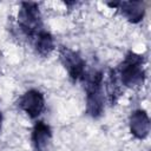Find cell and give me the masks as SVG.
<instances>
[{
  "label": "cell",
  "instance_id": "cell-1",
  "mask_svg": "<svg viewBox=\"0 0 151 151\" xmlns=\"http://www.w3.org/2000/svg\"><path fill=\"white\" fill-rule=\"evenodd\" d=\"M144 55L129 51L116 70H112L118 83L129 88H139L144 85L145 73Z\"/></svg>",
  "mask_w": 151,
  "mask_h": 151
},
{
  "label": "cell",
  "instance_id": "cell-2",
  "mask_svg": "<svg viewBox=\"0 0 151 151\" xmlns=\"http://www.w3.org/2000/svg\"><path fill=\"white\" fill-rule=\"evenodd\" d=\"M86 93V113L92 118H99L105 109L104 76L99 70L86 71L83 78Z\"/></svg>",
  "mask_w": 151,
  "mask_h": 151
},
{
  "label": "cell",
  "instance_id": "cell-3",
  "mask_svg": "<svg viewBox=\"0 0 151 151\" xmlns=\"http://www.w3.org/2000/svg\"><path fill=\"white\" fill-rule=\"evenodd\" d=\"M18 25L21 32L31 39L44 31L41 14L37 2L24 1L20 4V9L18 12Z\"/></svg>",
  "mask_w": 151,
  "mask_h": 151
},
{
  "label": "cell",
  "instance_id": "cell-4",
  "mask_svg": "<svg viewBox=\"0 0 151 151\" xmlns=\"http://www.w3.org/2000/svg\"><path fill=\"white\" fill-rule=\"evenodd\" d=\"M59 58H60L63 66L65 67L70 78L73 81L83 80L86 73V63L79 52L73 51L70 47L60 46Z\"/></svg>",
  "mask_w": 151,
  "mask_h": 151
},
{
  "label": "cell",
  "instance_id": "cell-5",
  "mask_svg": "<svg viewBox=\"0 0 151 151\" xmlns=\"http://www.w3.org/2000/svg\"><path fill=\"white\" fill-rule=\"evenodd\" d=\"M18 106L29 118L35 119L42 113L45 109V97L38 90H28L19 98Z\"/></svg>",
  "mask_w": 151,
  "mask_h": 151
},
{
  "label": "cell",
  "instance_id": "cell-6",
  "mask_svg": "<svg viewBox=\"0 0 151 151\" xmlns=\"http://www.w3.org/2000/svg\"><path fill=\"white\" fill-rule=\"evenodd\" d=\"M129 126H130V132L134 138L140 140L145 139L151 130L150 117L146 113V111L142 109L134 110L130 116Z\"/></svg>",
  "mask_w": 151,
  "mask_h": 151
},
{
  "label": "cell",
  "instance_id": "cell-7",
  "mask_svg": "<svg viewBox=\"0 0 151 151\" xmlns=\"http://www.w3.org/2000/svg\"><path fill=\"white\" fill-rule=\"evenodd\" d=\"M110 7H116L132 24H138L145 15V6L143 1H120L107 4Z\"/></svg>",
  "mask_w": 151,
  "mask_h": 151
},
{
  "label": "cell",
  "instance_id": "cell-8",
  "mask_svg": "<svg viewBox=\"0 0 151 151\" xmlns=\"http://www.w3.org/2000/svg\"><path fill=\"white\" fill-rule=\"evenodd\" d=\"M31 140L35 151H48L52 140L51 127L45 122L38 120L32 129Z\"/></svg>",
  "mask_w": 151,
  "mask_h": 151
},
{
  "label": "cell",
  "instance_id": "cell-9",
  "mask_svg": "<svg viewBox=\"0 0 151 151\" xmlns=\"http://www.w3.org/2000/svg\"><path fill=\"white\" fill-rule=\"evenodd\" d=\"M33 46L35 52L40 57H48L54 50V39L47 31H41L33 39Z\"/></svg>",
  "mask_w": 151,
  "mask_h": 151
},
{
  "label": "cell",
  "instance_id": "cell-10",
  "mask_svg": "<svg viewBox=\"0 0 151 151\" xmlns=\"http://www.w3.org/2000/svg\"><path fill=\"white\" fill-rule=\"evenodd\" d=\"M1 126H2V112L0 110V131H1Z\"/></svg>",
  "mask_w": 151,
  "mask_h": 151
}]
</instances>
